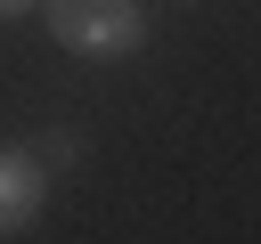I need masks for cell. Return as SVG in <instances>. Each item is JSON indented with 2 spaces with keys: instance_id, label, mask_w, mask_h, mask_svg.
Instances as JSON below:
<instances>
[{
  "instance_id": "1",
  "label": "cell",
  "mask_w": 261,
  "mask_h": 244,
  "mask_svg": "<svg viewBox=\"0 0 261 244\" xmlns=\"http://www.w3.org/2000/svg\"><path fill=\"white\" fill-rule=\"evenodd\" d=\"M41 16H49V41L57 49L98 57V65L147 49V8L139 0H41Z\"/></svg>"
},
{
  "instance_id": "2",
  "label": "cell",
  "mask_w": 261,
  "mask_h": 244,
  "mask_svg": "<svg viewBox=\"0 0 261 244\" xmlns=\"http://www.w3.org/2000/svg\"><path fill=\"white\" fill-rule=\"evenodd\" d=\"M49 211V163L33 146H0V236H24Z\"/></svg>"
},
{
  "instance_id": "3",
  "label": "cell",
  "mask_w": 261,
  "mask_h": 244,
  "mask_svg": "<svg viewBox=\"0 0 261 244\" xmlns=\"http://www.w3.org/2000/svg\"><path fill=\"white\" fill-rule=\"evenodd\" d=\"M33 155H41V163H49V179H57V171H73V163L90 155V138H82L73 122H49V130L33 138Z\"/></svg>"
},
{
  "instance_id": "4",
  "label": "cell",
  "mask_w": 261,
  "mask_h": 244,
  "mask_svg": "<svg viewBox=\"0 0 261 244\" xmlns=\"http://www.w3.org/2000/svg\"><path fill=\"white\" fill-rule=\"evenodd\" d=\"M24 8H41V0H0V24H16Z\"/></svg>"
}]
</instances>
